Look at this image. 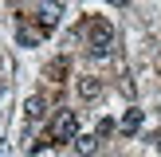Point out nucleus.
<instances>
[{
    "mask_svg": "<svg viewBox=\"0 0 161 157\" xmlns=\"http://www.w3.org/2000/svg\"><path fill=\"white\" fill-rule=\"evenodd\" d=\"M75 149H79V153H94V149H98V141L86 133V138H79V141H75Z\"/></svg>",
    "mask_w": 161,
    "mask_h": 157,
    "instance_id": "obj_6",
    "label": "nucleus"
},
{
    "mask_svg": "<svg viewBox=\"0 0 161 157\" xmlns=\"http://www.w3.org/2000/svg\"><path fill=\"white\" fill-rule=\"evenodd\" d=\"M138 126H142V114H138V110H130V114H126V122H122V130H126V133H134Z\"/></svg>",
    "mask_w": 161,
    "mask_h": 157,
    "instance_id": "obj_7",
    "label": "nucleus"
},
{
    "mask_svg": "<svg viewBox=\"0 0 161 157\" xmlns=\"http://www.w3.org/2000/svg\"><path fill=\"white\" fill-rule=\"evenodd\" d=\"M83 31H86V47H91V55H110V47H114V28H110V20L94 16V20L83 24Z\"/></svg>",
    "mask_w": 161,
    "mask_h": 157,
    "instance_id": "obj_2",
    "label": "nucleus"
},
{
    "mask_svg": "<svg viewBox=\"0 0 161 157\" xmlns=\"http://www.w3.org/2000/svg\"><path fill=\"white\" fill-rule=\"evenodd\" d=\"M67 71H71V59H67V55H59L55 63H47V67H43V83H47V86H63Z\"/></svg>",
    "mask_w": 161,
    "mask_h": 157,
    "instance_id": "obj_3",
    "label": "nucleus"
},
{
    "mask_svg": "<svg viewBox=\"0 0 161 157\" xmlns=\"http://www.w3.org/2000/svg\"><path fill=\"white\" fill-rule=\"evenodd\" d=\"M24 118H28V122H43L47 118V94H31V98L24 102Z\"/></svg>",
    "mask_w": 161,
    "mask_h": 157,
    "instance_id": "obj_4",
    "label": "nucleus"
},
{
    "mask_svg": "<svg viewBox=\"0 0 161 157\" xmlns=\"http://www.w3.org/2000/svg\"><path fill=\"white\" fill-rule=\"evenodd\" d=\"M75 90H79V98H83V102H94V98H98V94H102V83H98V78H94V75H79Z\"/></svg>",
    "mask_w": 161,
    "mask_h": 157,
    "instance_id": "obj_5",
    "label": "nucleus"
},
{
    "mask_svg": "<svg viewBox=\"0 0 161 157\" xmlns=\"http://www.w3.org/2000/svg\"><path fill=\"white\" fill-rule=\"evenodd\" d=\"M63 141H79V114L75 110H55L43 141H36V145H63Z\"/></svg>",
    "mask_w": 161,
    "mask_h": 157,
    "instance_id": "obj_1",
    "label": "nucleus"
}]
</instances>
